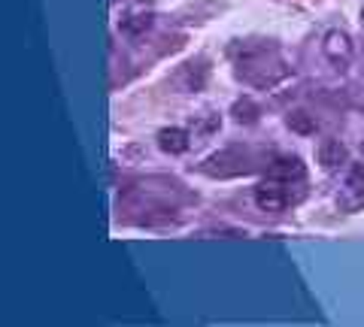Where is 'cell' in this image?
I'll list each match as a JSON object with an SVG mask.
<instances>
[{
    "instance_id": "cell-1",
    "label": "cell",
    "mask_w": 364,
    "mask_h": 327,
    "mask_svg": "<svg viewBox=\"0 0 364 327\" xmlns=\"http://www.w3.org/2000/svg\"><path fill=\"white\" fill-rule=\"evenodd\" d=\"M286 182H279V179H267V182H261L255 188V203L258 209L264 212H282L289 206V191L282 188Z\"/></svg>"
},
{
    "instance_id": "cell-2",
    "label": "cell",
    "mask_w": 364,
    "mask_h": 327,
    "mask_svg": "<svg viewBox=\"0 0 364 327\" xmlns=\"http://www.w3.org/2000/svg\"><path fill=\"white\" fill-rule=\"evenodd\" d=\"M340 203H343L346 209H361L364 206V164H355L346 176L343 182V197H340Z\"/></svg>"
},
{
    "instance_id": "cell-3",
    "label": "cell",
    "mask_w": 364,
    "mask_h": 327,
    "mask_svg": "<svg viewBox=\"0 0 364 327\" xmlns=\"http://www.w3.org/2000/svg\"><path fill=\"white\" fill-rule=\"evenodd\" d=\"M322 52H325V58L331 61V64L346 67L349 58H352V43H349V37H346L343 31H331L325 37V43H322Z\"/></svg>"
},
{
    "instance_id": "cell-4",
    "label": "cell",
    "mask_w": 364,
    "mask_h": 327,
    "mask_svg": "<svg viewBox=\"0 0 364 327\" xmlns=\"http://www.w3.org/2000/svg\"><path fill=\"white\" fill-rule=\"evenodd\" d=\"M306 176V167L301 157H277L267 170V179H279V182H301Z\"/></svg>"
},
{
    "instance_id": "cell-5",
    "label": "cell",
    "mask_w": 364,
    "mask_h": 327,
    "mask_svg": "<svg viewBox=\"0 0 364 327\" xmlns=\"http://www.w3.org/2000/svg\"><path fill=\"white\" fill-rule=\"evenodd\" d=\"M158 145L167 152V155H182L188 149V131L182 128H164L158 133Z\"/></svg>"
},
{
    "instance_id": "cell-6",
    "label": "cell",
    "mask_w": 364,
    "mask_h": 327,
    "mask_svg": "<svg viewBox=\"0 0 364 327\" xmlns=\"http://www.w3.org/2000/svg\"><path fill=\"white\" fill-rule=\"evenodd\" d=\"M318 157H322V164L328 167V170H331V167H337L340 161H343V157H346V149H343V145H340V143H325L322 145V152H318Z\"/></svg>"
},
{
    "instance_id": "cell-7",
    "label": "cell",
    "mask_w": 364,
    "mask_h": 327,
    "mask_svg": "<svg viewBox=\"0 0 364 327\" xmlns=\"http://www.w3.org/2000/svg\"><path fill=\"white\" fill-rule=\"evenodd\" d=\"M149 25H152L149 16H128V18H122V31L131 33V37H136V33H143V31H149Z\"/></svg>"
},
{
    "instance_id": "cell-8",
    "label": "cell",
    "mask_w": 364,
    "mask_h": 327,
    "mask_svg": "<svg viewBox=\"0 0 364 327\" xmlns=\"http://www.w3.org/2000/svg\"><path fill=\"white\" fill-rule=\"evenodd\" d=\"M289 125H291V128H298V131H304V133H310V131H316V125H313V121H310V118H306V116H304V112H294V116L289 118Z\"/></svg>"
}]
</instances>
